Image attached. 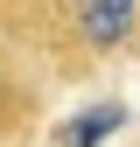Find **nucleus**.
Listing matches in <instances>:
<instances>
[{"label": "nucleus", "instance_id": "f257e3e1", "mask_svg": "<svg viewBox=\"0 0 140 147\" xmlns=\"http://www.w3.org/2000/svg\"><path fill=\"white\" fill-rule=\"evenodd\" d=\"M56 14L84 63H112L140 42V0H56Z\"/></svg>", "mask_w": 140, "mask_h": 147}, {"label": "nucleus", "instance_id": "f03ea898", "mask_svg": "<svg viewBox=\"0 0 140 147\" xmlns=\"http://www.w3.org/2000/svg\"><path fill=\"white\" fill-rule=\"evenodd\" d=\"M126 119L119 105H105V112H91V119H77V126H63V147H91V140H105L112 126Z\"/></svg>", "mask_w": 140, "mask_h": 147}]
</instances>
